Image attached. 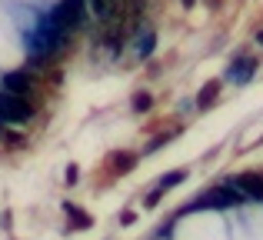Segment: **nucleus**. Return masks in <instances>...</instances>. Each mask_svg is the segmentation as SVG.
Returning a JSON list of instances; mask_svg holds the SVG:
<instances>
[{"label": "nucleus", "mask_w": 263, "mask_h": 240, "mask_svg": "<svg viewBox=\"0 0 263 240\" xmlns=\"http://www.w3.org/2000/svg\"><path fill=\"white\" fill-rule=\"evenodd\" d=\"M257 44H263V30H260V33H257Z\"/></svg>", "instance_id": "f8f14e48"}, {"label": "nucleus", "mask_w": 263, "mask_h": 240, "mask_svg": "<svg viewBox=\"0 0 263 240\" xmlns=\"http://www.w3.org/2000/svg\"><path fill=\"white\" fill-rule=\"evenodd\" d=\"M33 117V107L27 104V97L20 94H10V90H0V120L7 123H24Z\"/></svg>", "instance_id": "f03ea898"}, {"label": "nucleus", "mask_w": 263, "mask_h": 240, "mask_svg": "<svg viewBox=\"0 0 263 240\" xmlns=\"http://www.w3.org/2000/svg\"><path fill=\"white\" fill-rule=\"evenodd\" d=\"M157 47V33L154 30H143L140 33V44H137V57H150Z\"/></svg>", "instance_id": "0eeeda50"}, {"label": "nucleus", "mask_w": 263, "mask_h": 240, "mask_svg": "<svg viewBox=\"0 0 263 240\" xmlns=\"http://www.w3.org/2000/svg\"><path fill=\"white\" fill-rule=\"evenodd\" d=\"M183 4H186V7H193V0H183Z\"/></svg>", "instance_id": "ddd939ff"}, {"label": "nucleus", "mask_w": 263, "mask_h": 240, "mask_svg": "<svg viewBox=\"0 0 263 240\" xmlns=\"http://www.w3.org/2000/svg\"><path fill=\"white\" fill-rule=\"evenodd\" d=\"M84 20H87V0H60L50 13V24L57 27V30H64L67 37H70L73 30H80Z\"/></svg>", "instance_id": "f257e3e1"}, {"label": "nucleus", "mask_w": 263, "mask_h": 240, "mask_svg": "<svg viewBox=\"0 0 263 240\" xmlns=\"http://www.w3.org/2000/svg\"><path fill=\"white\" fill-rule=\"evenodd\" d=\"M217 94H220V84L213 80V84H206L203 90H200V97H197V107H210L213 100H217Z\"/></svg>", "instance_id": "6e6552de"}, {"label": "nucleus", "mask_w": 263, "mask_h": 240, "mask_svg": "<svg viewBox=\"0 0 263 240\" xmlns=\"http://www.w3.org/2000/svg\"><path fill=\"white\" fill-rule=\"evenodd\" d=\"M130 167H137V157L134 154H117L114 157V174H127Z\"/></svg>", "instance_id": "1a4fd4ad"}, {"label": "nucleus", "mask_w": 263, "mask_h": 240, "mask_svg": "<svg viewBox=\"0 0 263 240\" xmlns=\"http://www.w3.org/2000/svg\"><path fill=\"white\" fill-rule=\"evenodd\" d=\"M253 73H257V60L253 57H237L227 67V80H230V84H247Z\"/></svg>", "instance_id": "7ed1b4c3"}, {"label": "nucleus", "mask_w": 263, "mask_h": 240, "mask_svg": "<svg viewBox=\"0 0 263 240\" xmlns=\"http://www.w3.org/2000/svg\"><path fill=\"white\" fill-rule=\"evenodd\" d=\"M237 190H233V183H223V187H217L213 194H206L203 197V204L206 207H230V204H237Z\"/></svg>", "instance_id": "39448f33"}, {"label": "nucleus", "mask_w": 263, "mask_h": 240, "mask_svg": "<svg viewBox=\"0 0 263 240\" xmlns=\"http://www.w3.org/2000/svg\"><path fill=\"white\" fill-rule=\"evenodd\" d=\"M150 107H154V97H150L147 90H140V94H134V110L137 114H147Z\"/></svg>", "instance_id": "9d476101"}, {"label": "nucleus", "mask_w": 263, "mask_h": 240, "mask_svg": "<svg viewBox=\"0 0 263 240\" xmlns=\"http://www.w3.org/2000/svg\"><path fill=\"white\" fill-rule=\"evenodd\" d=\"M4 90L27 97V94L33 90V77H30V73H24V70H13V73H7V77H4Z\"/></svg>", "instance_id": "20e7f679"}, {"label": "nucleus", "mask_w": 263, "mask_h": 240, "mask_svg": "<svg viewBox=\"0 0 263 240\" xmlns=\"http://www.w3.org/2000/svg\"><path fill=\"white\" fill-rule=\"evenodd\" d=\"M183 177H186V174H183V170H174V174H167V177H163V180H160V183H157V187H160V190H163V194H167V190H170V187H174V183H180V180H183Z\"/></svg>", "instance_id": "9b49d317"}, {"label": "nucleus", "mask_w": 263, "mask_h": 240, "mask_svg": "<svg viewBox=\"0 0 263 240\" xmlns=\"http://www.w3.org/2000/svg\"><path fill=\"white\" fill-rule=\"evenodd\" d=\"M233 187H240V194L247 197H263V174H243L233 180Z\"/></svg>", "instance_id": "423d86ee"}]
</instances>
